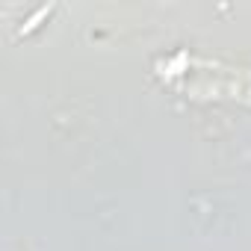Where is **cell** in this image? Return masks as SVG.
I'll use <instances>...</instances> for the list:
<instances>
[{
    "mask_svg": "<svg viewBox=\"0 0 251 251\" xmlns=\"http://www.w3.org/2000/svg\"><path fill=\"white\" fill-rule=\"evenodd\" d=\"M50 9H53V3H48V6H39V9H36V12H33V15H30V18L21 24V30H18V33H21V36L33 33V30H36V27H39V24H42V21L50 15Z\"/></svg>",
    "mask_w": 251,
    "mask_h": 251,
    "instance_id": "obj_1",
    "label": "cell"
}]
</instances>
